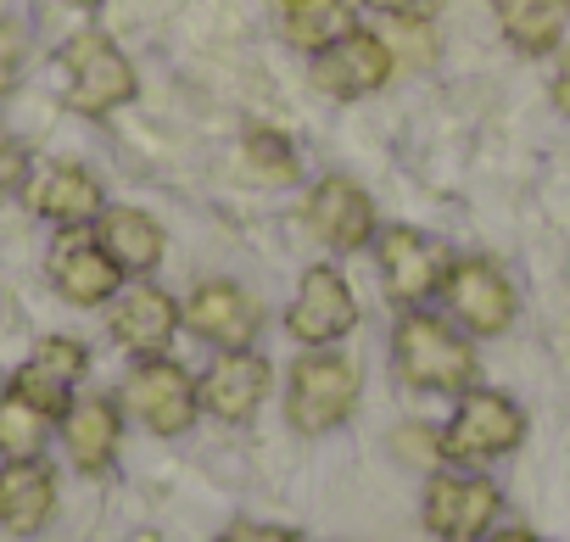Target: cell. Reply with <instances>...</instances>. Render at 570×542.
I'll use <instances>...</instances> for the list:
<instances>
[{"mask_svg": "<svg viewBox=\"0 0 570 542\" xmlns=\"http://www.w3.org/2000/svg\"><path fill=\"white\" fill-rule=\"evenodd\" d=\"M397 369L414 392H470L475 386V347L436 314H403L392 331Z\"/></svg>", "mask_w": 570, "mask_h": 542, "instance_id": "1", "label": "cell"}, {"mask_svg": "<svg viewBox=\"0 0 570 542\" xmlns=\"http://www.w3.org/2000/svg\"><path fill=\"white\" fill-rule=\"evenodd\" d=\"M358 364L342 358V353H308L292 364V381H285V420H292L303 436H325L336 431L353 403H358Z\"/></svg>", "mask_w": 570, "mask_h": 542, "instance_id": "2", "label": "cell"}, {"mask_svg": "<svg viewBox=\"0 0 570 542\" xmlns=\"http://www.w3.org/2000/svg\"><path fill=\"white\" fill-rule=\"evenodd\" d=\"M62 79H68V101L85 118H107L118 107L135 101V68L129 57L107 40V35H73L62 46Z\"/></svg>", "mask_w": 570, "mask_h": 542, "instance_id": "3", "label": "cell"}, {"mask_svg": "<svg viewBox=\"0 0 570 542\" xmlns=\"http://www.w3.org/2000/svg\"><path fill=\"white\" fill-rule=\"evenodd\" d=\"M525 442V414L514 397L503 392H464L459 414L442 431V453L453 464H481V459H503Z\"/></svg>", "mask_w": 570, "mask_h": 542, "instance_id": "4", "label": "cell"}, {"mask_svg": "<svg viewBox=\"0 0 570 542\" xmlns=\"http://www.w3.org/2000/svg\"><path fill=\"white\" fill-rule=\"evenodd\" d=\"M124 403H129L135 420H140L146 431H157V436H179V431H190L196 414H202L196 381H190L174 358H163V353H151L146 364H135V375L124 381Z\"/></svg>", "mask_w": 570, "mask_h": 542, "instance_id": "5", "label": "cell"}, {"mask_svg": "<svg viewBox=\"0 0 570 542\" xmlns=\"http://www.w3.org/2000/svg\"><path fill=\"white\" fill-rule=\"evenodd\" d=\"M503 514V492L487 475H436L425 492V531L442 542H481Z\"/></svg>", "mask_w": 570, "mask_h": 542, "instance_id": "6", "label": "cell"}, {"mask_svg": "<svg viewBox=\"0 0 570 542\" xmlns=\"http://www.w3.org/2000/svg\"><path fill=\"white\" fill-rule=\"evenodd\" d=\"M442 292H448L453 319H464V331H475V336H503V331L514 325V308H520V303H514V286L503 280V268L487 263V257H459V263H448Z\"/></svg>", "mask_w": 570, "mask_h": 542, "instance_id": "7", "label": "cell"}, {"mask_svg": "<svg viewBox=\"0 0 570 542\" xmlns=\"http://www.w3.org/2000/svg\"><path fill=\"white\" fill-rule=\"evenodd\" d=\"M353 325H358L353 286L336 275L331 263H314L303 275V286H297V297H292V308H285V331H292L297 342H308V347H331Z\"/></svg>", "mask_w": 570, "mask_h": 542, "instance_id": "8", "label": "cell"}, {"mask_svg": "<svg viewBox=\"0 0 570 542\" xmlns=\"http://www.w3.org/2000/svg\"><path fill=\"white\" fill-rule=\"evenodd\" d=\"M392 68H397V57H392V46L381 35L347 29L336 46H325L314 57V85L325 96H336V101H353V96H375L392 79Z\"/></svg>", "mask_w": 570, "mask_h": 542, "instance_id": "9", "label": "cell"}, {"mask_svg": "<svg viewBox=\"0 0 570 542\" xmlns=\"http://www.w3.org/2000/svg\"><path fill=\"white\" fill-rule=\"evenodd\" d=\"M375 257H381V275H386L392 303H409V308L425 303L431 292H442L448 263H453L431 235H420V229H409V224L386 229V235L375 240Z\"/></svg>", "mask_w": 570, "mask_h": 542, "instance_id": "10", "label": "cell"}, {"mask_svg": "<svg viewBox=\"0 0 570 542\" xmlns=\"http://www.w3.org/2000/svg\"><path fill=\"white\" fill-rule=\"evenodd\" d=\"M51 286L73 303V308H96V303H112L118 286H124V268L112 263V252L85 235V229H68L51 252Z\"/></svg>", "mask_w": 570, "mask_h": 542, "instance_id": "11", "label": "cell"}, {"mask_svg": "<svg viewBox=\"0 0 570 542\" xmlns=\"http://www.w3.org/2000/svg\"><path fill=\"white\" fill-rule=\"evenodd\" d=\"M303 218H308V229H314L325 246H336V252H358V246L375 240V207H370V196H364L353 179H342V174H331V179H320V185L308 190Z\"/></svg>", "mask_w": 570, "mask_h": 542, "instance_id": "12", "label": "cell"}, {"mask_svg": "<svg viewBox=\"0 0 570 542\" xmlns=\"http://www.w3.org/2000/svg\"><path fill=\"white\" fill-rule=\"evenodd\" d=\"M85 369H90V353L79 347V342H68V336H46L40 347H35V358L18 369V381H12V392L18 397H29L40 414H68V403H73V386L85 381Z\"/></svg>", "mask_w": 570, "mask_h": 542, "instance_id": "13", "label": "cell"}, {"mask_svg": "<svg viewBox=\"0 0 570 542\" xmlns=\"http://www.w3.org/2000/svg\"><path fill=\"white\" fill-rule=\"evenodd\" d=\"M185 319H190V331L202 336V342H213V347H224V353H235V347H252V336H257V308H252V297L235 286V280H207V286H196L190 292V303H185Z\"/></svg>", "mask_w": 570, "mask_h": 542, "instance_id": "14", "label": "cell"}, {"mask_svg": "<svg viewBox=\"0 0 570 542\" xmlns=\"http://www.w3.org/2000/svg\"><path fill=\"white\" fill-rule=\"evenodd\" d=\"M202 408L207 414H218V420H252L257 414V403H263V392H268V358L263 353H252V347H235V353H224V358H213V369L202 375Z\"/></svg>", "mask_w": 570, "mask_h": 542, "instance_id": "15", "label": "cell"}, {"mask_svg": "<svg viewBox=\"0 0 570 542\" xmlns=\"http://www.w3.org/2000/svg\"><path fill=\"white\" fill-rule=\"evenodd\" d=\"M57 509V475L46 459H7L0 464V525L12 536H35Z\"/></svg>", "mask_w": 570, "mask_h": 542, "instance_id": "16", "label": "cell"}, {"mask_svg": "<svg viewBox=\"0 0 570 542\" xmlns=\"http://www.w3.org/2000/svg\"><path fill=\"white\" fill-rule=\"evenodd\" d=\"M29 207H35L40 218L62 224V229H85V224H96V218L107 213L96 174L79 168V162H51V168L29 185Z\"/></svg>", "mask_w": 570, "mask_h": 542, "instance_id": "17", "label": "cell"}, {"mask_svg": "<svg viewBox=\"0 0 570 542\" xmlns=\"http://www.w3.org/2000/svg\"><path fill=\"white\" fill-rule=\"evenodd\" d=\"M179 319H185V308H179L168 292H157V286H129V292L118 297V308H112V336H118L129 353L151 358V353H163V347L174 342Z\"/></svg>", "mask_w": 570, "mask_h": 542, "instance_id": "18", "label": "cell"}, {"mask_svg": "<svg viewBox=\"0 0 570 542\" xmlns=\"http://www.w3.org/2000/svg\"><path fill=\"white\" fill-rule=\"evenodd\" d=\"M62 442H68V453H73L79 470H90V475L107 470L112 453H118V442H124V414H118V403H112V397L68 403V414H62Z\"/></svg>", "mask_w": 570, "mask_h": 542, "instance_id": "19", "label": "cell"}, {"mask_svg": "<svg viewBox=\"0 0 570 542\" xmlns=\"http://www.w3.org/2000/svg\"><path fill=\"white\" fill-rule=\"evenodd\" d=\"M96 240L112 252V263L124 268V275H151V268L163 263V224L140 207H107L96 218Z\"/></svg>", "mask_w": 570, "mask_h": 542, "instance_id": "20", "label": "cell"}, {"mask_svg": "<svg viewBox=\"0 0 570 542\" xmlns=\"http://www.w3.org/2000/svg\"><path fill=\"white\" fill-rule=\"evenodd\" d=\"M564 23H570V0H498V29L525 57L553 51Z\"/></svg>", "mask_w": 570, "mask_h": 542, "instance_id": "21", "label": "cell"}, {"mask_svg": "<svg viewBox=\"0 0 570 542\" xmlns=\"http://www.w3.org/2000/svg\"><path fill=\"white\" fill-rule=\"evenodd\" d=\"M347 29H353L347 0H285V40H292L297 51H314L320 57Z\"/></svg>", "mask_w": 570, "mask_h": 542, "instance_id": "22", "label": "cell"}, {"mask_svg": "<svg viewBox=\"0 0 570 542\" xmlns=\"http://www.w3.org/2000/svg\"><path fill=\"white\" fill-rule=\"evenodd\" d=\"M46 425H51V414H40L29 397H18V392L0 397V453L7 459H35L46 442Z\"/></svg>", "mask_w": 570, "mask_h": 542, "instance_id": "23", "label": "cell"}, {"mask_svg": "<svg viewBox=\"0 0 570 542\" xmlns=\"http://www.w3.org/2000/svg\"><path fill=\"white\" fill-rule=\"evenodd\" d=\"M246 162L257 168V174H268V179H297V157H292V146H285L274 129H252L246 135Z\"/></svg>", "mask_w": 570, "mask_h": 542, "instance_id": "24", "label": "cell"}, {"mask_svg": "<svg viewBox=\"0 0 570 542\" xmlns=\"http://www.w3.org/2000/svg\"><path fill=\"white\" fill-rule=\"evenodd\" d=\"M392 447L403 453V464H420V470H436L448 453H442V436L436 431H425V425H403L397 436H392Z\"/></svg>", "mask_w": 570, "mask_h": 542, "instance_id": "25", "label": "cell"}, {"mask_svg": "<svg viewBox=\"0 0 570 542\" xmlns=\"http://www.w3.org/2000/svg\"><path fill=\"white\" fill-rule=\"evenodd\" d=\"M18 73H23V29L0 23V96L18 85Z\"/></svg>", "mask_w": 570, "mask_h": 542, "instance_id": "26", "label": "cell"}, {"mask_svg": "<svg viewBox=\"0 0 570 542\" xmlns=\"http://www.w3.org/2000/svg\"><path fill=\"white\" fill-rule=\"evenodd\" d=\"M23 168H29V151H23L12 135H0V201L23 185Z\"/></svg>", "mask_w": 570, "mask_h": 542, "instance_id": "27", "label": "cell"}, {"mask_svg": "<svg viewBox=\"0 0 570 542\" xmlns=\"http://www.w3.org/2000/svg\"><path fill=\"white\" fill-rule=\"evenodd\" d=\"M370 12H386V18H397V23H425L431 12H436V0H364Z\"/></svg>", "mask_w": 570, "mask_h": 542, "instance_id": "28", "label": "cell"}, {"mask_svg": "<svg viewBox=\"0 0 570 542\" xmlns=\"http://www.w3.org/2000/svg\"><path fill=\"white\" fill-rule=\"evenodd\" d=\"M218 542H303L292 525H229Z\"/></svg>", "mask_w": 570, "mask_h": 542, "instance_id": "29", "label": "cell"}, {"mask_svg": "<svg viewBox=\"0 0 570 542\" xmlns=\"http://www.w3.org/2000/svg\"><path fill=\"white\" fill-rule=\"evenodd\" d=\"M553 101H559V107L570 112V57L559 62V79H553Z\"/></svg>", "mask_w": 570, "mask_h": 542, "instance_id": "30", "label": "cell"}, {"mask_svg": "<svg viewBox=\"0 0 570 542\" xmlns=\"http://www.w3.org/2000/svg\"><path fill=\"white\" fill-rule=\"evenodd\" d=\"M487 542H548V536H537V531H492Z\"/></svg>", "mask_w": 570, "mask_h": 542, "instance_id": "31", "label": "cell"}, {"mask_svg": "<svg viewBox=\"0 0 570 542\" xmlns=\"http://www.w3.org/2000/svg\"><path fill=\"white\" fill-rule=\"evenodd\" d=\"M68 7H101V0H68Z\"/></svg>", "mask_w": 570, "mask_h": 542, "instance_id": "32", "label": "cell"}]
</instances>
